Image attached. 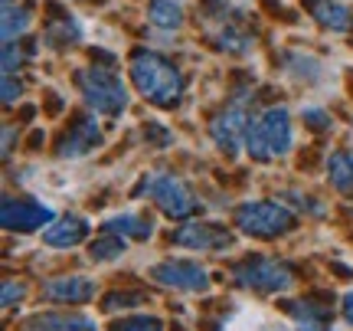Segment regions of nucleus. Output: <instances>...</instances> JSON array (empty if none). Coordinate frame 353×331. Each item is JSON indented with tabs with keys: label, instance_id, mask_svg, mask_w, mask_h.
I'll list each match as a JSON object with an SVG mask.
<instances>
[{
	"label": "nucleus",
	"instance_id": "1",
	"mask_svg": "<svg viewBox=\"0 0 353 331\" xmlns=\"http://www.w3.org/2000/svg\"><path fill=\"white\" fill-rule=\"evenodd\" d=\"M131 79L144 99H151L154 105H176L180 92H183V76L174 66L161 59L157 53H138L131 59Z\"/></svg>",
	"mask_w": 353,
	"mask_h": 331
},
{
	"label": "nucleus",
	"instance_id": "2",
	"mask_svg": "<svg viewBox=\"0 0 353 331\" xmlns=\"http://www.w3.org/2000/svg\"><path fill=\"white\" fill-rule=\"evenodd\" d=\"M291 141H294V131H291V115L288 108H268L259 118H252L249 125V138H245V148L252 158L259 161H268V158H281V154L291 151Z\"/></svg>",
	"mask_w": 353,
	"mask_h": 331
},
{
	"label": "nucleus",
	"instance_id": "3",
	"mask_svg": "<svg viewBox=\"0 0 353 331\" xmlns=\"http://www.w3.org/2000/svg\"><path fill=\"white\" fill-rule=\"evenodd\" d=\"M79 89L85 95V102L99 115H121L128 108V89L125 82L108 73V69H82L79 73Z\"/></svg>",
	"mask_w": 353,
	"mask_h": 331
},
{
	"label": "nucleus",
	"instance_id": "4",
	"mask_svg": "<svg viewBox=\"0 0 353 331\" xmlns=\"http://www.w3.org/2000/svg\"><path fill=\"white\" fill-rule=\"evenodd\" d=\"M236 223H239L242 233H252V236H278V233H288L294 227V217L285 204L255 200V204L239 207Z\"/></svg>",
	"mask_w": 353,
	"mask_h": 331
},
{
	"label": "nucleus",
	"instance_id": "5",
	"mask_svg": "<svg viewBox=\"0 0 353 331\" xmlns=\"http://www.w3.org/2000/svg\"><path fill=\"white\" fill-rule=\"evenodd\" d=\"M232 276L239 285L255 289V292H288L291 289V269L281 266L278 259H249L242 266L232 269Z\"/></svg>",
	"mask_w": 353,
	"mask_h": 331
},
{
	"label": "nucleus",
	"instance_id": "6",
	"mask_svg": "<svg viewBox=\"0 0 353 331\" xmlns=\"http://www.w3.org/2000/svg\"><path fill=\"white\" fill-rule=\"evenodd\" d=\"M144 191L151 193L157 207L164 210L167 217H190L193 210H196V200H193V193L187 191V184L174 174H154V178L144 180Z\"/></svg>",
	"mask_w": 353,
	"mask_h": 331
},
{
	"label": "nucleus",
	"instance_id": "7",
	"mask_svg": "<svg viewBox=\"0 0 353 331\" xmlns=\"http://www.w3.org/2000/svg\"><path fill=\"white\" fill-rule=\"evenodd\" d=\"M249 125H252L249 112L242 108V102H236V105H229L226 112L210 125V135H213V141L223 151L236 154L242 144H245V138H249Z\"/></svg>",
	"mask_w": 353,
	"mask_h": 331
},
{
	"label": "nucleus",
	"instance_id": "8",
	"mask_svg": "<svg viewBox=\"0 0 353 331\" xmlns=\"http://www.w3.org/2000/svg\"><path fill=\"white\" fill-rule=\"evenodd\" d=\"M0 220L7 229H37V227H50L56 220V210L43 200H3Z\"/></svg>",
	"mask_w": 353,
	"mask_h": 331
},
{
	"label": "nucleus",
	"instance_id": "9",
	"mask_svg": "<svg viewBox=\"0 0 353 331\" xmlns=\"http://www.w3.org/2000/svg\"><path fill=\"white\" fill-rule=\"evenodd\" d=\"M151 276L161 285H174V289H183V292H206L210 289L206 269L193 266V263H161V266L151 269Z\"/></svg>",
	"mask_w": 353,
	"mask_h": 331
},
{
	"label": "nucleus",
	"instance_id": "10",
	"mask_svg": "<svg viewBox=\"0 0 353 331\" xmlns=\"http://www.w3.org/2000/svg\"><path fill=\"white\" fill-rule=\"evenodd\" d=\"M223 331H285V325H281L272 312H265V308L242 305L239 312L223 325Z\"/></svg>",
	"mask_w": 353,
	"mask_h": 331
},
{
	"label": "nucleus",
	"instance_id": "11",
	"mask_svg": "<svg viewBox=\"0 0 353 331\" xmlns=\"http://www.w3.org/2000/svg\"><path fill=\"white\" fill-rule=\"evenodd\" d=\"M176 246H190V249H219V246H229V233L219 227H183L174 236Z\"/></svg>",
	"mask_w": 353,
	"mask_h": 331
},
{
	"label": "nucleus",
	"instance_id": "12",
	"mask_svg": "<svg viewBox=\"0 0 353 331\" xmlns=\"http://www.w3.org/2000/svg\"><path fill=\"white\" fill-rule=\"evenodd\" d=\"M43 292H46V299H52V302H88V299H95V282L85 279V276L52 279Z\"/></svg>",
	"mask_w": 353,
	"mask_h": 331
},
{
	"label": "nucleus",
	"instance_id": "13",
	"mask_svg": "<svg viewBox=\"0 0 353 331\" xmlns=\"http://www.w3.org/2000/svg\"><path fill=\"white\" fill-rule=\"evenodd\" d=\"M101 141V131H99V122H92V118H85V122H79L69 135H65L63 141V158H85L95 144Z\"/></svg>",
	"mask_w": 353,
	"mask_h": 331
},
{
	"label": "nucleus",
	"instance_id": "14",
	"mask_svg": "<svg viewBox=\"0 0 353 331\" xmlns=\"http://www.w3.org/2000/svg\"><path fill=\"white\" fill-rule=\"evenodd\" d=\"M85 220L79 217H65L59 220V223H52V227H46V233H43V243L46 246H56V249H69V246H76V243L85 240Z\"/></svg>",
	"mask_w": 353,
	"mask_h": 331
},
{
	"label": "nucleus",
	"instance_id": "15",
	"mask_svg": "<svg viewBox=\"0 0 353 331\" xmlns=\"http://www.w3.org/2000/svg\"><path fill=\"white\" fill-rule=\"evenodd\" d=\"M33 331H95V321L85 315H37L30 319Z\"/></svg>",
	"mask_w": 353,
	"mask_h": 331
},
{
	"label": "nucleus",
	"instance_id": "16",
	"mask_svg": "<svg viewBox=\"0 0 353 331\" xmlns=\"http://www.w3.org/2000/svg\"><path fill=\"white\" fill-rule=\"evenodd\" d=\"M105 227L112 233H125V236H138V240H148L154 233V223L144 220L141 214H114V217L105 220Z\"/></svg>",
	"mask_w": 353,
	"mask_h": 331
},
{
	"label": "nucleus",
	"instance_id": "17",
	"mask_svg": "<svg viewBox=\"0 0 353 331\" xmlns=\"http://www.w3.org/2000/svg\"><path fill=\"white\" fill-rule=\"evenodd\" d=\"M327 174H330V184H334L337 191L353 197V158L350 154H330Z\"/></svg>",
	"mask_w": 353,
	"mask_h": 331
},
{
	"label": "nucleus",
	"instance_id": "18",
	"mask_svg": "<svg viewBox=\"0 0 353 331\" xmlns=\"http://www.w3.org/2000/svg\"><path fill=\"white\" fill-rule=\"evenodd\" d=\"M148 17L161 30H180L183 26V10H180V3H174V0H151Z\"/></svg>",
	"mask_w": 353,
	"mask_h": 331
},
{
	"label": "nucleus",
	"instance_id": "19",
	"mask_svg": "<svg viewBox=\"0 0 353 331\" xmlns=\"http://www.w3.org/2000/svg\"><path fill=\"white\" fill-rule=\"evenodd\" d=\"M314 17L330 30H350V10L341 3H330V0H317L314 3Z\"/></svg>",
	"mask_w": 353,
	"mask_h": 331
},
{
	"label": "nucleus",
	"instance_id": "20",
	"mask_svg": "<svg viewBox=\"0 0 353 331\" xmlns=\"http://www.w3.org/2000/svg\"><path fill=\"white\" fill-rule=\"evenodd\" d=\"M30 23H33V17H30L26 7H13V3H7V10H3V43H13L20 33H26V26Z\"/></svg>",
	"mask_w": 353,
	"mask_h": 331
},
{
	"label": "nucleus",
	"instance_id": "21",
	"mask_svg": "<svg viewBox=\"0 0 353 331\" xmlns=\"http://www.w3.org/2000/svg\"><path fill=\"white\" fill-rule=\"evenodd\" d=\"M88 253L95 263H108V259H118V256H125V240H118V236H105V240H95L88 246Z\"/></svg>",
	"mask_w": 353,
	"mask_h": 331
},
{
	"label": "nucleus",
	"instance_id": "22",
	"mask_svg": "<svg viewBox=\"0 0 353 331\" xmlns=\"http://www.w3.org/2000/svg\"><path fill=\"white\" fill-rule=\"evenodd\" d=\"M114 331H164V325L157 319H148V315H138V319H125L114 325Z\"/></svg>",
	"mask_w": 353,
	"mask_h": 331
},
{
	"label": "nucleus",
	"instance_id": "23",
	"mask_svg": "<svg viewBox=\"0 0 353 331\" xmlns=\"http://www.w3.org/2000/svg\"><path fill=\"white\" fill-rule=\"evenodd\" d=\"M304 118H307L314 128H327L330 125V115L321 112V108H304Z\"/></svg>",
	"mask_w": 353,
	"mask_h": 331
},
{
	"label": "nucleus",
	"instance_id": "24",
	"mask_svg": "<svg viewBox=\"0 0 353 331\" xmlns=\"http://www.w3.org/2000/svg\"><path fill=\"white\" fill-rule=\"evenodd\" d=\"M23 295H26L23 285H13V282H7V285H3V305H13V302H20Z\"/></svg>",
	"mask_w": 353,
	"mask_h": 331
},
{
	"label": "nucleus",
	"instance_id": "25",
	"mask_svg": "<svg viewBox=\"0 0 353 331\" xmlns=\"http://www.w3.org/2000/svg\"><path fill=\"white\" fill-rule=\"evenodd\" d=\"M17 95H20V82H17V86H13V79L7 76V79H3V102L10 105L13 99H17Z\"/></svg>",
	"mask_w": 353,
	"mask_h": 331
},
{
	"label": "nucleus",
	"instance_id": "26",
	"mask_svg": "<svg viewBox=\"0 0 353 331\" xmlns=\"http://www.w3.org/2000/svg\"><path fill=\"white\" fill-rule=\"evenodd\" d=\"M294 331H330L327 325H321V319H301V325Z\"/></svg>",
	"mask_w": 353,
	"mask_h": 331
},
{
	"label": "nucleus",
	"instance_id": "27",
	"mask_svg": "<svg viewBox=\"0 0 353 331\" xmlns=\"http://www.w3.org/2000/svg\"><path fill=\"white\" fill-rule=\"evenodd\" d=\"M343 319H347V325H353V292L343 295Z\"/></svg>",
	"mask_w": 353,
	"mask_h": 331
},
{
	"label": "nucleus",
	"instance_id": "28",
	"mask_svg": "<svg viewBox=\"0 0 353 331\" xmlns=\"http://www.w3.org/2000/svg\"><path fill=\"white\" fill-rule=\"evenodd\" d=\"M7 3H10V0H7Z\"/></svg>",
	"mask_w": 353,
	"mask_h": 331
}]
</instances>
